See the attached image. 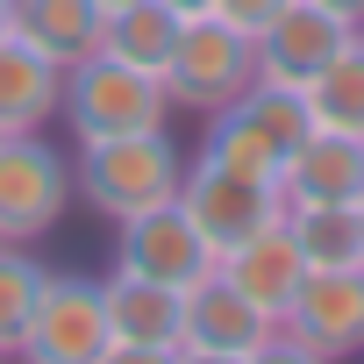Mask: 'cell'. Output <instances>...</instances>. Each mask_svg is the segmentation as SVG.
I'll list each match as a JSON object with an SVG mask.
<instances>
[{"mask_svg": "<svg viewBox=\"0 0 364 364\" xmlns=\"http://www.w3.org/2000/svg\"><path fill=\"white\" fill-rule=\"evenodd\" d=\"M114 272H136V279H157V286H200L215 272V250L208 236L193 229V215L178 200H157L143 215L122 222V250H114Z\"/></svg>", "mask_w": 364, "mask_h": 364, "instance_id": "obj_11", "label": "cell"}, {"mask_svg": "<svg viewBox=\"0 0 364 364\" xmlns=\"http://www.w3.org/2000/svg\"><path fill=\"white\" fill-rule=\"evenodd\" d=\"M279 200L286 208H307V200H364V136H343V129H307L300 150L286 157L279 171Z\"/></svg>", "mask_w": 364, "mask_h": 364, "instance_id": "obj_13", "label": "cell"}, {"mask_svg": "<svg viewBox=\"0 0 364 364\" xmlns=\"http://www.w3.org/2000/svg\"><path fill=\"white\" fill-rule=\"evenodd\" d=\"M350 43H357V22L314 8V0H286V8L257 29V79L300 93V86H307L328 58H343Z\"/></svg>", "mask_w": 364, "mask_h": 364, "instance_id": "obj_12", "label": "cell"}, {"mask_svg": "<svg viewBox=\"0 0 364 364\" xmlns=\"http://www.w3.org/2000/svg\"><path fill=\"white\" fill-rule=\"evenodd\" d=\"M178 29H186V15H171L164 0H122V8H107V29H100V50L164 79L171 50H178Z\"/></svg>", "mask_w": 364, "mask_h": 364, "instance_id": "obj_17", "label": "cell"}, {"mask_svg": "<svg viewBox=\"0 0 364 364\" xmlns=\"http://www.w3.org/2000/svg\"><path fill=\"white\" fill-rule=\"evenodd\" d=\"M58 114L72 122L79 143H93V136H143V129H171V93H164V79L93 50V58L65 65Z\"/></svg>", "mask_w": 364, "mask_h": 364, "instance_id": "obj_3", "label": "cell"}, {"mask_svg": "<svg viewBox=\"0 0 364 364\" xmlns=\"http://www.w3.org/2000/svg\"><path fill=\"white\" fill-rule=\"evenodd\" d=\"M286 229H293L307 272H357V264H364V215H357L350 200L286 208Z\"/></svg>", "mask_w": 364, "mask_h": 364, "instance_id": "obj_18", "label": "cell"}, {"mask_svg": "<svg viewBox=\"0 0 364 364\" xmlns=\"http://www.w3.org/2000/svg\"><path fill=\"white\" fill-rule=\"evenodd\" d=\"M243 300H257L272 321L293 307V293H300V279H307V257H300V243H293V229H286V215L272 222V229H257L250 243H236L222 264H215Z\"/></svg>", "mask_w": 364, "mask_h": 364, "instance_id": "obj_14", "label": "cell"}, {"mask_svg": "<svg viewBox=\"0 0 364 364\" xmlns=\"http://www.w3.org/2000/svg\"><path fill=\"white\" fill-rule=\"evenodd\" d=\"M279 8H286V0H215L208 15H222V22H236V29H250V36H257V29H264Z\"/></svg>", "mask_w": 364, "mask_h": 364, "instance_id": "obj_21", "label": "cell"}, {"mask_svg": "<svg viewBox=\"0 0 364 364\" xmlns=\"http://www.w3.org/2000/svg\"><path fill=\"white\" fill-rule=\"evenodd\" d=\"M0 36H8V0H0Z\"/></svg>", "mask_w": 364, "mask_h": 364, "instance_id": "obj_24", "label": "cell"}, {"mask_svg": "<svg viewBox=\"0 0 364 364\" xmlns=\"http://www.w3.org/2000/svg\"><path fill=\"white\" fill-rule=\"evenodd\" d=\"M29 364H114V328H107V286L79 272H43V293L29 307L22 350Z\"/></svg>", "mask_w": 364, "mask_h": 364, "instance_id": "obj_4", "label": "cell"}, {"mask_svg": "<svg viewBox=\"0 0 364 364\" xmlns=\"http://www.w3.org/2000/svg\"><path fill=\"white\" fill-rule=\"evenodd\" d=\"M72 208V157L36 136H0V243H36Z\"/></svg>", "mask_w": 364, "mask_h": 364, "instance_id": "obj_6", "label": "cell"}, {"mask_svg": "<svg viewBox=\"0 0 364 364\" xmlns=\"http://www.w3.org/2000/svg\"><path fill=\"white\" fill-rule=\"evenodd\" d=\"M36 293H43V264L29 257V243H0V357L22 350Z\"/></svg>", "mask_w": 364, "mask_h": 364, "instance_id": "obj_20", "label": "cell"}, {"mask_svg": "<svg viewBox=\"0 0 364 364\" xmlns=\"http://www.w3.org/2000/svg\"><path fill=\"white\" fill-rule=\"evenodd\" d=\"M100 8H122V0H100Z\"/></svg>", "mask_w": 364, "mask_h": 364, "instance_id": "obj_25", "label": "cell"}, {"mask_svg": "<svg viewBox=\"0 0 364 364\" xmlns=\"http://www.w3.org/2000/svg\"><path fill=\"white\" fill-rule=\"evenodd\" d=\"M357 43H364V29H357Z\"/></svg>", "mask_w": 364, "mask_h": 364, "instance_id": "obj_26", "label": "cell"}, {"mask_svg": "<svg viewBox=\"0 0 364 364\" xmlns=\"http://www.w3.org/2000/svg\"><path fill=\"white\" fill-rule=\"evenodd\" d=\"M243 86H257V36L236 29V22H222V15H186L178 50H171V65H164L171 107L215 114V107H229Z\"/></svg>", "mask_w": 364, "mask_h": 364, "instance_id": "obj_5", "label": "cell"}, {"mask_svg": "<svg viewBox=\"0 0 364 364\" xmlns=\"http://www.w3.org/2000/svg\"><path fill=\"white\" fill-rule=\"evenodd\" d=\"M314 129H343V136H364V43H350L343 58H328L307 86H300Z\"/></svg>", "mask_w": 364, "mask_h": 364, "instance_id": "obj_19", "label": "cell"}, {"mask_svg": "<svg viewBox=\"0 0 364 364\" xmlns=\"http://www.w3.org/2000/svg\"><path fill=\"white\" fill-rule=\"evenodd\" d=\"M164 8H171V15H208L215 0H164Z\"/></svg>", "mask_w": 364, "mask_h": 364, "instance_id": "obj_23", "label": "cell"}, {"mask_svg": "<svg viewBox=\"0 0 364 364\" xmlns=\"http://www.w3.org/2000/svg\"><path fill=\"white\" fill-rule=\"evenodd\" d=\"M272 343H279V321L257 300H243L222 272L186 286V357L193 364H264Z\"/></svg>", "mask_w": 364, "mask_h": 364, "instance_id": "obj_8", "label": "cell"}, {"mask_svg": "<svg viewBox=\"0 0 364 364\" xmlns=\"http://www.w3.org/2000/svg\"><path fill=\"white\" fill-rule=\"evenodd\" d=\"M107 286V328H114V364H178L186 357V293L114 272Z\"/></svg>", "mask_w": 364, "mask_h": 364, "instance_id": "obj_9", "label": "cell"}, {"mask_svg": "<svg viewBox=\"0 0 364 364\" xmlns=\"http://www.w3.org/2000/svg\"><path fill=\"white\" fill-rule=\"evenodd\" d=\"M100 29H107V8L100 0H8V36L36 43L43 58L58 65H79L100 50Z\"/></svg>", "mask_w": 364, "mask_h": 364, "instance_id": "obj_16", "label": "cell"}, {"mask_svg": "<svg viewBox=\"0 0 364 364\" xmlns=\"http://www.w3.org/2000/svg\"><path fill=\"white\" fill-rule=\"evenodd\" d=\"M65 100V65L43 58L22 36H0V136H36L58 122Z\"/></svg>", "mask_w": 364, "mask_h": 364, "instance_id": "obj_15", "label": "cell"}, {"mask_svg": "<svg viewBox=\"0 0 364 364\" xmlns=\"http://www.w3.org/2000/svg\"><path fill=\"white\" fill-rule=\"evenodd\" d=\"M357 215H364V200H357Z\"/></svg>", "mask_w": 364, "mask_h": 364, "instance_id": "obj_27", "label": "cell"}, {"mask_svg": "<svg viewBox=\"0 0 364 364\" xmlns=\"http://www.w3.org/2000/svg\"><path fill=\"white\" fill-rule=\"evenodd\" d=\"M178 186H186V150L171 143V129L93 136L72 157V193L107 222H129V215H143L157 200H178Z\"/></svg>", "mask_w": 364, "mask_h": 364, "instance_id": "obj_1", "label": "cell"}, {"mask_svg": "<svg viewBox=\"0 0 364 364\" xmlns=\"http://www.w3.org/2000/svg\"><path fill=\"white\" fill-rule=\"evenodd\" d=\"M314 8H328V15H343V22L364 29V0H314Z\"/></svg>", "mask_w": 364, "mask_h": 364, "instance_id": "obj_22", "label": "cell"}, {"mask_svg": "<svg viewBox=\"0 0 364 364\" xmlns=\"http://www.w3.org/2000/svg\"><path fill=\"white\" fill-rule=\"evenodd\" d=\"M364 350V264L357 272H307L293 307L279 314V343L272 357H300V364H336Z\"/></svg>", "mask_w": 364, "mask_h": 364, "instance_id": "obj_7", "label": "cell"}, {"mask_svg": "<svg viewBox=\"0 0 364 364\" xmlns=\"http://www.w3.org/2000/svg\"><path fill=\"white\" fill-rule=\"evenodd\" d=\"M314 129V114H307V100L293 93V86H243L229 107H215L208 114V136H200V164H222V171H236V178H257V186H279V171H286V157L300 150V136Z\"/></svg>", "mask_w": 364, "mask_h": 364, "instance_id": "obj_2", "label": "cell"}, {"mask_svg": "<svg viewBox=\"0 0 364 364\" xmlns=\"http://www.w3.org/2000/svg\"><path fill=\"white\" fill-rule=\"evenodd\" d=\"M178 208L193 215V229L208 236V250H215V264L236 250V243H250L257 229H272L279 215H286V200H279V186H257V178H236V171H222V164H186V186H178Z\"/></svg>", "mask_w": 364, "mask_h": 364, "instance_id": "obj_10", "label": "cell"}]
</instances>
